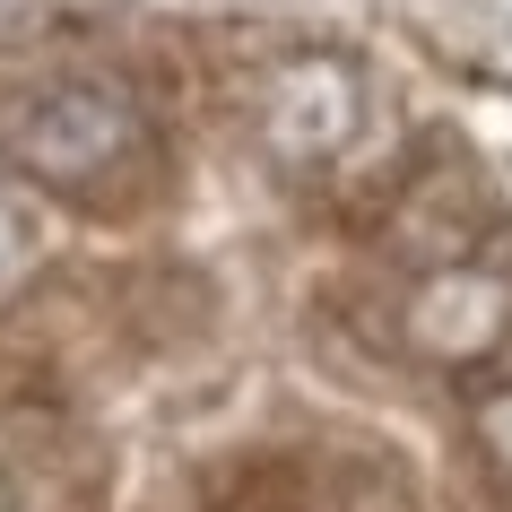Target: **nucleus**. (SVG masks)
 <instances>
[{"mask_svg": "<svg viewBox=\"0 0 512 512\" xmlns=\"http://www.w3.org/2000/svg\"><path fill=\"white\" fill-rule=\"evenodd\" d=\"M0 174L70 217L165 209L174 191V96L157 70L105 53H35L0 70Z\"/></svg>", "mask_w": 512, "mask_h": 512, "instance_id": "1", "label": "nucleus"}]
</instances>
